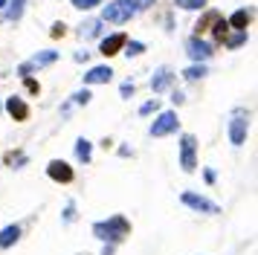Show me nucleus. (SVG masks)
<instances>
[{
	"instance_id": "13",
	"label": "nucleus",
	"mask_w": 258,
	"mask_h": 255,
	"mask_svg": "<svg viewBox=\"0 0 258 255\" xmlns=\"http://www.w3.org/2000/svg\"><path fill=\"white\" fill-rule=\"evenodd\" d=\"M113 79V70L107 67V64H99V67H90L84 73V84H107V81Z\"/></svg>"
},
{
	"instance_id": "8",
	"label": "nucleus",
	"mask_w": 258,
	"mask_h": 255,
	"mask_svg": "<svg viewBox=\"0 0 258 255\" xmlns=\"http://www.w3.org/2000/svg\"><path fill=\"white\" fill-rule=\"evenodd\" d=\"M186 52H188V58H191L195 64H206V61L215 55V46L206 44L200 35H191V38L186 41Z\"/></svg>"
},
{
	"instance_id": "19",
	"label": "nucleus",
	"mask_w": 258,
	"mask_h": 255,
	"mask_svg": "<svg viewBox=\"0 0 258 255\" xmlns=\"http://www.w3.org/2000/svg\"><path fill=\"white\" fill-rule=\"evenodd\" d=\"M206 64H191V67H186L183 70V79L186 81H198V79H206Z\"/></svg>"
},
{
	"instance_id": "25",
	"label": "nucleus",
	"mask_w": 258,
	"mask_h": 255,
	"mask_svg": "<svg viewBox=\"0 0 258 255\" xmlns=\"http://www.w3.org/2000/svg\"><path fill=\"white\" fill-rule=\"evenodd\" d=\"M177 6H180V9H206V3H209V0H174Z\"/></svg>"
},
{
	"instance_id": "36",
	"label": "nucleus",
	"mask_w": 258,
	"mask_h": 255,
	"mask_svg": "<svg viewBox=\"0 0 258 255\" xmlns=\"http://www.w3.org/2000/svg\"><path fill=\"white\" fill-rule=\"evenodd\" d=\"M116 252V246H110V243H105V249H102V255H113Z\"/></svg>"
},
{
	"instance_id": "31",
	"label": "nucleus",
	"mask_w": 258,
	"mask_h": 255,
	"mask_svg": "<svg viewBox=\"0 0 258 255\" xmlns=\"http://www.w3.org/2000/svg\"><path fill=\"white\" fill-rule=\"evenodd\" d=\"M24 81H26V90L29 93H41V84H38L35 79H24Z\"/></svg>"
},
{
	"instance_id": "27",
	"label": "nucleus",
	"mask_w": 258,
	"mask_h": 255,
	"mask_svg": "<svg viewBox=\"0 0 258 255\" xmlns=\"http://www.w3.org/2000/svg\"><path fill=\"white\" fill-rule=\"evenodd\" d=\"M151 113H160V102L157 99H151V102H145L140 107V116H151Z\"/></svg>"
},
{
	"instance_id": "2",
	"label": "nucleus",
	"mask_w": 258,
	"mask_h": 255,
	"mask_svg": "<svg viewBox=\"0 0 258 255\" xmlns=\"http://www.w3.org/2000/svg\"><path fill=\"white\" fill-rule=\"evenodd\" d=\"M229 142H232L235 148H241L246 142V134H249V110L246 107H235L232 113H229Z\"/></svg>"
},
{
	"instance_id": "39",
	"label": "nucleus",
	"mask_w": 258,
	"mask_h": 255,
	"mask_svg": "<svg viewBox=\"0 0 258 255\" xmlns=\"http://www.w3.org/2000/svg\"><path fill=\"white\" fill-rule=\"evenodd\" d=\"M84 255H87V252H84Z\"/></svg>"
},
{
	"instance_id": "6",
	"label": "nucleus",
	"mask_w": 258,
	"mask_h": 255,
	"mask_svg": "<svg viewBox=\"0 0 258 255\" xmlns=\"http://www.w3.org/2000/svg\"><path fill=\"white\" fill-rule=\"evenodd\" d=\"M177 128H180V116L174 110H160L157 119L151 122V137H168V134H174Z\"/></svg>"
},
{
	"instance_id": "12",
	"label": "nucleus",
	"mask_w": 258,
	"mask_h": 255,
	"mask_svg": "<svg viewBox=\"0 0 258 255\" xmlns=\"http://www.w3.org/2000/svg\"><path fill=\"white\" fill-rule=\"evenodd\" d=\"M21 235H24V226H21V223H9V226H3V229H0V249L15 246V243L21 241Z\"/></svg>"
},
{
	"instance_id": "20",
	"label": "nucleus",
	"mask_w": 258,
	"mask_h": 255,
	"mask_svg": "<svg viewBox=\"0 0 258 255\" xmlns=\"http://www.w3.org/2000/svg\"><path fill=\"white\" fill-rule=\"evenodd\" d=\"M79 35H82V38H96V35H102V21H84Z\"/></svg>"
},
{
	"instance_id": "37",
	"label": "nucleus",
	"mask_w": 258,
	"mask_h": 255,
	"mask_svg": "<svg viewBox=\"0 0 258 255\" xmlns=\"http://www.w3.org/2000/svg\"><path fill=\"white\" fill-rule=\"evenodd\" d=\"M3 6H6V0H0V9H3Z\"/></svg>"
},
{
	"instance_id": "28",
	"label": "nucleus",
	"mask_w": 258,
	"mask_h": 255,
	"mask_svg": "<svg viewBox=\"0 0 258 255\" xmlns=\"http://www.w3.org/2000/svg\"><path fill=\"white\" fill-rule=\"evenodd\" d=\"M99 3H102V0H73V6H76V9H79V12L96 9V6H99Z\"/></svg>"
},
{
	"instance_id": "38",
	"label": "nucleus",
	"mask_w": 258,
	"mask_h": 255,
	"mask_svg": "<svg viewBox=\"0 0 258 255\" xmlns=\"http://www.w3.org/2000/svg\"><path fill=\"white\" fill-rule=\"evenodd\" d=\"M0 110H3V104H0Z\"/></svg>"
},
{
	"instance_id": "18",
	"label": "nucleus",
	"mask_w": 258,
	"mask_h": 255,
	"mask_svg": "<svg viewBox=\"0 0 258 255\" xmlns=\"http://www.w3.org/2000/svg\"><path fill=\"white\" fill-rule=\"evenodd\" d=\"M3 160H6V165H9V168H24L26 162H29V157H26L24 151H9Z\"/></svg>"
},
{
	"instance_id": "3",
	"label": "nucleus",
	"mask_w": 258,
	"mask_h": 255,
	"mask_svg": "<svg viewBox=\"0 0 258 255\" xmlns=\"http://www.w3.org/2000/svg\"><path fill=\"white\" fill-rule=\"evenodd\" d=\"M134 15H137V9H134L131 0H113V3H107L105 9H102V21L105 23H128Z\"/></svg>"
},
{
	"instance_id": "14",
	"label": "nucleus",
	"mask_w": 258,
	"mask_h": 255,
	"mask_svg": "<svg viewBox=\"0 0 258 255\" xmlns=\"http://www.w3.org/2000/svg\"><path fill=\"white\" fill-rule=\"evenodd\" d=\"M171 81H174V73H171L168 67H160L151 76V90L154 93H165L168 87H171Z\"/></svg>"
},
{
	"instance_id": "34",
	"label": "nucleus",
	"mask_w": 258,
	"mask_h": 255,
	"mask_svg": "<svg viewBox=\"0 0 258 255\" xmlns=\"http://www.w3.org/2000/svg\"><path fill=\"white\" fill-rule=\"evenodd\" d=\"M203 177H206V183H215V180H218V174H215V171H212V168H206V171H203Z\"/></svg>"
},
{
	"instance_id": "15",
	"label": "nucleus",
	"mask_w": 258,
	"mask_h": 255,
	"mask_svg": "<svg viewBox=\"0 0 258 255\" xmlns=\"http://www.w3.org/2000/svg\"><path fill=\"white\" fill-rule=\"evenodd\" d=\"M6 21L18 23L21 18H24V9H26V0H6Z\"/></svg>"
},
{
	"instance_id": "29",
	"label": "nucleus",
	"mask_w": 258,
	"mask_h": 255,
	"mask_svg": "<svg viewBox=\"0 0 258 255\" xmlns=\"http://www.w3.org/2000/svg\"><path fill=\"white\" fill-rule=\"evenodd\" d=\"M134 93H137V84H134V81H122V87H119V96H122V99H131Z\"/></svg>"
},
{
	"instance_id": "11",
	"label": "nucleus",
	"mask_w": 258,
	"mask_h": 255,
	"mask_svg": "<svg viewBox=\"0 0 258 255\" xmlns=\"http://www.w3.org/2000/svg\"><path fill=\"white\" fill-rule=\"evenodd\" d=\"M6 110H9V116H12L15 122H26L29 119V104L21 99V96H9L6 102H0Z\"/></svg>"
},
{
	"instance_id": "21",
	"label": "nucleus",
	"mask_w": 258,
	"mask_h": 255,
	"mask_svg": "<svg viewBox=\"0 0 258 255\" xmlns=\"http://www.w3.org/2000/svg\"><path fill=\"white\" fill-rule=\"evenodd\" d=\"M218 18H221L218 12H206V15H203V18L198 21V35H200V32H206V29H212V23L218 21Z\"/></svg>"
},
{
	"instance_id": "4",
	"label": "nucleus",
	"mask_w": 258,
	"mask_h": 255,
	"mask_svg": "<svg viewBox=\"0 0 258 255\" xmlns=\"http://www.w3.org/2000/svg\"><path fill=\"white\" fill-rule=\"evenodd\" d=\"M180 168L186 174H191L198 168V139H195V134H183L180 137Z\"/></svg>"
},
{
	"instance_id": "10",
	"label": "nucleus",
	"mask_w": 258,
	"mask_h": 255,
	"mask_svg": "<svg viewBox=\"0 0 258 255\" xmlns=\"http://www.w3.org/2000/svg\"><path fill=\"white\" fill-rule=\"evenodd\" d=\"M125 41H128V35H125V32H113V35H107V38H102V44H99V52H102L105 58L116 55V52H122Z\"/></svg>"
},
{
	"instance_id": "16",
	"label": "nucleus",
	"mask_w": 258,
	"mask_h": 255,
	"mask_svg": "<svg viewBox=\"0 0 258 255\" xmlns=\"http://www.w3.org/2000/svg\"><path fill=\"white\" fill-rule=\"evenodd\" d=\"M76 157H79V162H87L93 160V142L90 139H84V137H79L76 139Z\"/></svg>"
},
{
	"instance_id": "5",
	"label": "nucleus",
	"mask_w": 258,
	"mask_h": 255,
	"mask_svg": "<svg viewBox=\"0 0 258 255\" xmlns=\"http://www.w3.org/2000/svg\"><path fill=\"white\" fill-rule=\"evenodd\" d=\"M180 200H183V206H188L191 212H200V215H218V212H221V206H218L215 200L198 195V192H183Z\"/></svg>"
},
{
	"instance_id": "17",
	"label": "nucleus",
	"mask_w": 258,
	"mask_h": 255,
	"mask_svg": "<svg viewBox=\"0 0 258 255\" xmlns=\"http://www.w3.org/2000/svg\"><path fill=\"white\" fill-rule=\"evenodd\" d=\"M249 18H252V12H249V9H238L226 23H229L232 29H238V32H246V23H249Z\"/></svg>"
},
{
	"instance_id": "30",
	"label": "nucleus",
	"mask_w": 258,
	"mask_h": 255,
	"mask_svg": "<svg viewBox=\"0 0 258 255\" xmlns=\"http://www.w3.org/2000/svg\"><path fill=\"white\" fill-rule=\"evenodd\" d=\"M90 99H93V93L87 90V87H84V90H79V93H73V102H76V104H87Z\"/></svg>"
},
{
	"instance_id": "33",
	"label": "nucleus",
	"mask_w": 258,
	"mask_h": 255,
	"mask_svg": "<svg viewBox=\"0 0 258 255\" xmlns=\"http://www.w3.org/2000/svg\"><path fill=\"white\" fill-rule=\"evenodd\" d=\"M171 102H174V104H183V102H186V96H183L180 90H174V93H171Z\"/></svg>"
},
{
	"instance_id": "7",
	"label": "nucleus",
	"mask_w": 258,
	"mask_h": 255,
	"mask_svg": "<svg viewBox=\"0 0 258 255\" xmlns=\"http://www.w3.org/2000/svg\"><path fill=\"white\" fill-rule=\"evenodd\" d=\"M55 58H58V52H55V49H44V52H35V55L29 58V61H24V64L18 67V76L29 79V73H35V70H44V67H49V64H55Z\"/></svg>"
},
{
	"instance_id": "9",
	"label": "nucleus",
	"mask_w": 258,
	"mask_h": 255,
	"mask_svg": "<svg viewBox=\"0 0 258 255\" xmlns=\"http://www.w3.org/2000/svg\"><path fill=\"white\" fill-rule=\"evenodd\" d=\"M47 177L52 183H73V180H76V171H73V165H67L64 160H52L47 165Z\"/></svg>"
},
{
	"instance_id": "35",
	"label": "nucleus",
	"mask_w": 258,
	"mask_h": 255,
	"mask_svg": "<svg viewBox=\"0 0 258 255\" xmlns=\"http://www.w3.org/2000/svg\"><path fill=\"white\" fill-rule=\"evenodd\" d=\"M58 35H64V23H55L52 26V38H58Z\"/></svg>"
},
{
	"instance_id": "1",
	"label": "nucleus",
	"mask_w": 258,
	"mask_h": 255,
	"mask_svg": "<svg viewBox=\"0 0 258 255\" xmlns=\"http://www.w3.org/2000/svg\"><path fill=\"white\" fill-rule=\"evenodd\" d=\"M93 235L102 243H110V246H119L131 235V220L125 215H110L107 220H96L93 223Z\"/></svg>"
},
{
	"instance_id": "32",
	"label": "nucleus",
	"mask_w": 258,
	"mask_h": 255,
	"mask_svg": "<svg viewBox=\"0 0 258 255\" xmlns=\"http://www.w3.org/2000/svg\"><path fill=\"white\" fill-rule=\"evenodd\" d=\"M131 3H134V9H137V12H142V9H148L154 0H131Z\"/></svg>"
},
{
	"instance_id": "23",
	"label": "nucleus",
	"mask_w": 258,
	"mask_h": 255,
	"mask_svg": "<svg viewBox=\"0 0 258 255\" xmlns=\"http://www.w3.org/2000/svg\"><path fill=\"white\" fill-rule=\"evenodd\" d=\"M212 32H215V41L221 44L223 38H226V32H229V23L223 21V18H218V21H215V26H212Z\"/></svg>"
},
{
	"instance_id": "22",
	"label": "nucleus",
	"mask_w": 258,
	"mask_h": 255,
	"mask_svg": "<svg viewBox=\"0 0 258 255\" xmlns=\"http://www.w3.org/2000/svg\"><path fill=\"white\" fill-rule=\"evenodd\" d=\"M145 52V44L142 41H125V55L128 58H137V55H142Z\"/></svg>"
},
{
	"instance_id": "26",
	"label": "nucleus",
	"mask_w": 258,
	"mask_h": 255,
	"mask_svg": "<svg viewBox=\"0 0 258 255\" xmlns=\"http://www.w3.org/2000/svg\"><path fill=\"white\" fill-rule=\"evenodd\" d=\"M73 220H76V200H67L64 215H61V223H73Z\"/></svg>"
},
{
	"instance_id": "24",
	"label": "nucleus",
	"mask_w": 258,
	"mask_h": 255,
	"mask_svg": "<svg viewBox=\"0 0 258 255\" xmlns=\"http://www.w3.org/2000/svg\"><path fill=\"white\" fill-rule=\"evenodd\" d=\"M223 44L229 46V49H238V46L246 44V32H235L232 38H223Z\"/></svg>"
}]
</instances>
